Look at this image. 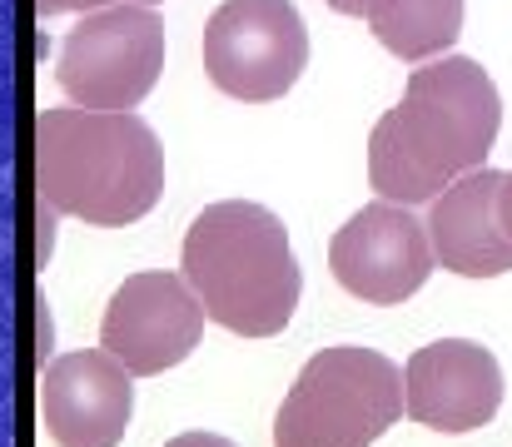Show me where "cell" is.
<instances>
[{
    "mask_svg": "<svg viewBox=\"0 0 512 447\" xmlns=\"http://www.w3.org/2000/svg\"><path fill=\"white\" fill-rule=\"evenodd\" d=\"M184 279L204 313L239 338H274L299 308V259L289 229L264 204H209L184 234Z\"/></svg>",
    "mask_w": 512,
    "mask_h": 447,
    "instance_id": "cell-3",
    "label": "cell"
},
{
    "mask_svg": "<svg viewBox=\"0 0 512 447\" xmlns=\"http://www.w3.org/2000/svg\"><path fill=\"white\" fill-rule=\"evenodd\" d=\"M403 408L413 423L438 433H473L503 408V368L483 343L443 338L408 358L403 368Z\"/></svg>",
    "mask_w": 512,
    "mask_h": 447,
    "instance_id": "cell-10",
    "label": "cell"
},
{
    "mask_svg": "<svg viewBox=\"0 0 512 447\" xmlns=\"http://www.w3.org/2000/svg\"><path fill=\"white\" fill-rule=\"evenodd\" d=\"M503 130L493 75L468 55L428 60L408 75L403 100L368 135V179L393 204L438 199L468 169H483Z\"/></svg>",
    "mask_w": 512,
    "mask_h": 447,
    "instance_id": "cell-1",
    "label": "cell"
},
{
    "mask_svg": "<svg viewBox=\"0 0 512 447\" xmlns=\"http://www.w3.org/2000/svg\"><path fill=\"white\" fill-rule=\"evenodd\" d=\"M503 219H508V229H512V174H508V184H503Z\"/></svg>",
    "mask_w": 512,
    "mask_h": 447,
    "instance_id": "cell-16",
    "label": "cell"
},
{
    "mask_svg": "<svg viewBox=\"0 0 512 447\" xmlns=\"http://www.w3.org/2000/svg\"><path fill=\"white\" fill-rule=\"evenodd\" d=\"M433 234L408 214V204H368L358 209L329 244V269L353 298L403 303L433 274Z\"/></svg>",
    "mask_w": 512,
    "mask_h": 447,
    "instance_id": "cell-8",
    "label": "cell"
},
{
    "mask_svg": "<svg viewBox=\"0 0 512 447\" xmlns=\"http://www.w3.org/2000/svg\"><path fill=\"white\" fill-rule=\"evenodd\" d=\"M165 70V25L150 5L90 10L60 45L55 80L85 110H135Z\"/></svg>",
    "mask_w": 512,
    "mask_h": 447,
    "instance_id": "cell-5",
    "label": "cell"
},
{
    "mask_svg": "<svg viewBox=\"0 0 512 447\" xmlns=\"http://www.w3.org/2000/svg\"><path fill=\"white\" fill-rule=\"evenodd\" d=\"M165 447H234L229 438H214V433H184V438H174Z\"/></svg>",
    "mask_w": 512,
    "mask_h": 447,
    "instance_id": "cell-14",
    "label": "cell"
},
{
    "mask_svg": "<svg viewBox=\"0 0 512 447\" xmlns=\"http://www.w3.org/2000/svg\"><path fill=\"white\" fill-rule=\"evenodd\" d=\"M35 179L55 214L120 229L155 209L165 149L135 110H45L35 120Z\"/></svg>",
    "mask_w": 512,
    "mask_h": 447,
    "instance_id": "cell-2",
    "label": "cell"
},
{
    "mask_svg": "<svg viewBox=\"0 0 512 447\" xmlns=\"http://www.w3.org/2000/svg\"><path fill=\"white\" fill-rule=\"evenodd\" d=\"M204 318L209 313L184 274H135L105 308L100 348H110L135 378H155L194 353Z\"/></svg>",
    "mask_w": 512,
    "mask_h": 447,
    "instance_id": "cell-7",
    "label": "cell"
},
{
    "mask_svg": "<svg viewBox=\"0 0 512 447\" xmlns=\"http://www.w3.org/2000/svg\"><path fill=\"white\" fill-rule=\"evenodd\" d=\"M324 5H334L339 15H363V5H368V0H324Z\"/></svg>",
    "mask_w": 512,
    "mask_h": 447,
    "instance_id": "cell-15",
    "label": "cell"
},
{
    "mask_svg": "<svg viewBox=\"0 0 512 447\" xmlns=\"http://www.w3.org/2000/svg\"><path fill=\"white\" fill-rule=\"evenodd\" d=\"M45 433L60 447H115L135 418V373L110 353H65L40 378Z\"/></svg>",
    "mask_w": 512,
    "mask_h": 447,
    "instance_id": "cell-9",
    "label": "cell"
},
{
    "mask_svg": "<svg viewBox=\"0 0 512 447\" xmlns=\"http://www.w3.org/2000/svg\"><path fill=\"white\" fill-rule=\"evenodd\" d=\"M309 30L294 0H224L204 25V75L244 105H269L299 85Z\"/></svg>",
    "mask_w": 512,
    "mask_h": 447,
    "instance_id": "cell-6",
    "label": "cell"
},
{
    "mask_svg": "<svg viewBox=\"0 0 512 447\" xmlns=\"http://www.w3.org/2000/svg\"><path fill=\"white\" fill-rule=\"evenodd\" d=\"M503 184L498 169H468L433 199V254L443 269L463 279H498L512 274V229L503 219Z\"/></svg>",
    "mask_w": 512,
    "mask_h": 447,
    "instance_id": "cell-11",
    "label": "cell"
},
{
    "mask_svg": "<svg viewBox=\"0 0 512 447\" xmlns=\"http://www.w3.org/2000/svg\"><path fill=\"white\" fill-rule=\"evenodd\" d=\"M40 15H70V10H105V5H155V0H35Z\"/></svg>",
    "mask_w": 512,
    "mask_h": 447,
    "instance_id": "cell-13",
    "label": "cell"
},
{
    "mask_svg": "<svg viewBox=\"0 0 512 447\" xmlns=\"http://www.w3.org/2000/svg\"><path fill=\"white\" fill-rule=\"evenodd\" d=\"M403 373L358 343L304 363L274 418V447H373L403 418Z\"/></svg>",
    "mask_w": 512,
    "mask_h": 447,
    "instance_id": "cell-4",
    "label": "cell"
},
{
    "mask_svg": "<svg viewBox=\"0 0 512 447\" xmlns=\"http://www.w3.org/2000/svg\"><path fill=\"white\" fill-rule=\"evenodd\" d=\"M363 15L398 60H433L463 35V0H368Z\"/></svg>",
    "mask_w": 512,
    "mask_h": 447,
    "instance_id": "cell-12",
    "label": "cell"
}]
</instances>
